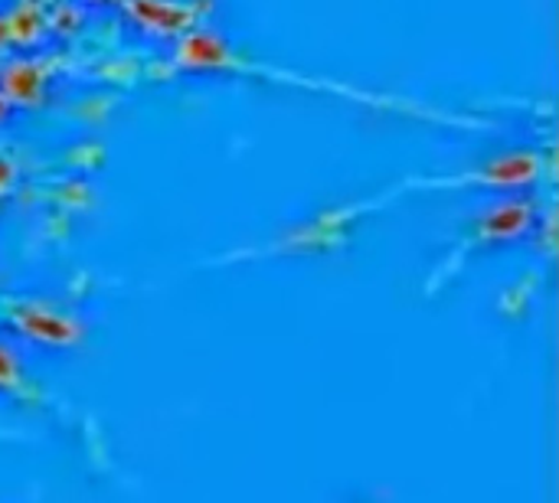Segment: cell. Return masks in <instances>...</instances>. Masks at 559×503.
I'll list each match as a JSON object with an SVG mask.
<instances>
[{
  "label": "cell",
  "instance_id": "cell-1",
  "mask_svg": "<svg viewBox=\"0 0 559 503\" xmlns=\"http://www.w3.org/2000/svg\"><path fill=\"white\" fill-rule=\"evenodd\" d=\"M527 223H531L527 206H521V203H501V206H495L488 213L485 232H498V239H508V236H518Z\"/></svg>",
  "mask_w": 559,
  "mask_h": 503
}]
</instances>
